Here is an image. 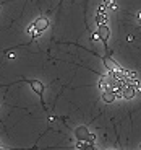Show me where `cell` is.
Here are the masks:
<instances>
[{"label":"cell","mask_w":141,"mask_h":150,"mask_svg":"<svg viewBox=\"0 0 141 150\" xmlns=\"http://www.w3.org/2000/svg\"><path fill=\"white\" fill-rule=\"evenodd\" d=\"M28 33H29L31 36H37V34H41V33H39V31L36 30V26H34V23H33V25H29V26H28Z\"/></svg>","instance_id":"7"},{"label":"cell","mask_w":141,"mask_h":150,"mask_svg":"<svg viewBox=\"0 0 141 150\" xmlns=\"http://www.w3.org/2000/svg\"><path fill=\"white\" fill-rule=\"evenodd\" d=\"M140 20H141V13H140Z\"/></svg>","instance_id":"11"},{"label":"cell","mask_w":141,"mask_h":150,"mask_svg":"<svg viewBox=\"0 0 141 150\" xmlns=\"http://www.w3.org/2000/svg\"><path fill=\"white\" fill-rule=\"evenodd\" d=\"M115 96H117V95H115L114 90H104L102 91V100H104L105 103H112L115 100Z\"/></svg>","instance_id":"6"},{"label":"cell","mask_w":141,"mask_h":150,"mask_svg":"<svg viewBox=\"0 0 141 150\" xmlns=\"http://www.w3.org/2000/svg\"><path fill=\"white\" fill-rule=\"evenodd\" d=\"M97 34H99V39L102 42H107L109 41V36H110V31H109L107 25H99V30H97Z\"/></svg>","instance_id":"2"},{"label":"cell","mask_w":141,"mask_h":150,"mask_svg":"<svg viewBox=\"0 0 141 150\" xmlns=\"http://www.w3.org/2000/svg\"><path fill=\"white\" fill-rule=\"evenodd\" d=\"M75 135L78 137V140H88L89 132H88V129H86L84 126H80V127L75 131Z\"/></svg>","instance_id":"5"},{"label":"cell","mask_w":141,"mask_h":150,"mask_svg":"<svg viewBox=\"0 0 141 150\" xmlns=\"http://www.w3.org/2000/svg\"><path fill=\"white\" fill-rule=\"evenodd\" d=\"M34 26H36V30L39 31V33H42V31L49 26V20L44 18V16H41V18H37L36 21H34Z\"/></svg>","instance_id":"3"},{"label":"cell","mask_w":141,"mask_h":150,"mask_svg":"<svg viewBox=\"0 0 141 150\" xmlns=\"http://www.w3.org/2000/svg\"><path fill=\"white\" fill-rule=\"evenodd\" d=\"M0 150H8V149H2V147H0Z\"/></svg>","instance_id":"10"},{"label":"cell","mask_w":141,"mask_h":150,"mask_svg":"<svg viewBox=\"0 0 141 150\" xmlns=\"http://www.w3.org/2000/svg\"><path fill=\"white\" fill-rule=\"evenodd\" d=\"M80 150H83V149H80Z\"/></svg>","instance_id":"12"},{"label":"cell","mask_w":141,"mask_h":150,"mask_svg":"<svg viewBox=\"0 0 141 150\" xmlns=\"http://www.w3.org/2000/svg\"><path fill=\"white\" fill-rule=\"evenodd\" d=\"M29 85H31V88H33L37 95H39V96H44V85H42L39 80H31Z\"/></svg>","instance_id":"4"},{"label":"cell","mask_w":141,"mask_h":150,"mask_svg":"<svg viewBox=\"0 0 141 150\" xmlns=\"http://www.w3.org/2000/svg\"><path fill=\"white\" fill-rule=\"evenodd\" d=\"M88 142H91V144H94V142H96V137H94V134H89V137H88Z\"/></svg>","instance_id":"9"},{"label":"cell","mask_w":141,"mask_h":150,"mask_svg":"<svg viewBox=\"0 0 141 150\" xmlns=\"http://www.w3.org/2000/svg\"><path fill=\"white\" fill-rule=\"evenodd\" d=\"M104 65H105V67H107L110 72H122V74H125V72H126V70H123V69L120 67V65L115 62V60H112L110 57H105V59H104Z\"/></svg>","instance_id":"1"},{"label":"cell","mask_w":141,"mask_h":150,"mask_svg":"<svg viewBox=\"0 0 141 150\" xmlns=\"http://www.w3.org/2000/svg\"><path fill=\"white\" fill-rule=\"evenodd\" d=\"M105 4H107V7H110L112 10H115V8H117V5H115L114 0H105Z\"/></svg>","instance_id":"8"}]
</instances>
